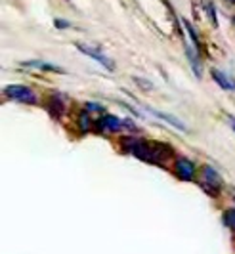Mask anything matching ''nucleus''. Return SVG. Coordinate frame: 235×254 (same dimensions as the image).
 Wrapping results in <instances>:
<instances>
[{
    "label": "nucleus",
    "instance_id": "f257e3e1",
    "mask_svg": "<svg viewBox=\"0 0 235 254\" xmlns=\"http://www.w3.org/2000/svg\"><path fill=\"white\" fill-rule=\"evenodd\" d=\"M120 151L132 155L134 159H140L147 165H159L165 166L174 161L176 153L169 143H161V141H149L142 138L140 134H124L117 141Z\"/></svg>",
    "mask_w": 235,
    "mask_h": 254
},
{
    "label": "nucleus",
    "instance_id": "f03ea898",
    "mask_svg": "<svg viewBox=\"0 0 235 254\" xmlns=\"http://www.w3.org/2000/svg\"><path fill=\"white\" fill-rule=\"evenodd\" d=\"M197 184L209 197H220L224 193V180L220 172L210 165H203L197 172Z\"/></svg>",
    "mask_w": 235,
    "mask_h": 254
},
{
    "label": "nucleus",
    "instance_id": "7ed1b4c3",
    "mask_svg": "<svg viewBox=\"0 0 235 254\" xmlns=\"http://www.w3.org/2000/svg\"><path fill=\"white\" fill-rule=\"evenodd\" d=\"M170 168H172V174L178 180H182V182H197L199 168H197L193 159H189L185 155H176Z\"/></svg>",
    "mask_w": 235,
    "mask_h": 254
},
{
    "label": "nucleus",
    "instance_id": "20e7f679",
    "mask_svg": "<svg viewBox=\"0 0 235 254\" xmlns=\"http://www.w3.org/2000/svg\"><path fill=\"white\" fill-rule=\"evenodd\" d=\"M4 96L8 100L19 103H29V105H37L40 102L39 94L27 84H6L4 86Z\"/></svg>",
    "mask_w": 235,
    "mask_h": 254
},
{
    "label": "nucleus",
    "instance_id": "39448f33",
    "mask_svg": "<svg viewBox=\"0 0 235 254\" xmlns=\"http://www.w3.org/2000/svg\"><path fill=\"white\" fill-rule=\"evenodd\" d=\"M122 127H124V119H120L118 115L102 113V117L96 119V127H94V130H96L98 134L109 136V134H120V132H124V128Z\"/></svg>",
    "mask_w": 235,
    "mask_h": 254
},
{
    "label": "nucleus",
    "instance_id": "423d86ee",
    "mask_svg": "<svg viewBox=\"0 0 235 254\" xmlns=\"http://www.w3.org/2000/svg\"><path fill=\"white\" fill-rule=\"evenodd\" d=\"M75 46H77V50L82 52L86 58H90V60H94V62H98V64L104 67L105 71H109V73H113V71H115V62H113L109 56H105L100 48H94V46L84 44V42H77Z\"/></svg>",
    "mask_w": 235,
    "mask_h": 254
},
{
    "label": "nucleus",
    "instance_id": "0eeeda50",
    "mask_svg": "<svg viewBox=\"0 0 235 254\" xmlns=\"http://www.w3.org/2000/svg\"><path fill=\"white\" fill-rule=\"evenodd\" d=\"M44 107H46V111L50 113L52 119H63V115L67 113L65 96L59 94V92H54V94H50V96L44 100Z\"/></svg>",
    "mask_w": 235,
    "mask_h": 254
},
{
    "label": "nucleus",
    "instance_id": "6e6552de",
    "mask_svg": "<svg viewBox=\"0 0 235 254\" xmlns=\"http://www.w3.org/2000/svg\"><path fill=\"white\" fill-rule=\"evenodd\" d=\"M142 109H144L145 113L157 117L159 121L169 123L170 127H174L176 130H180V132H187V125H185L183 121H180L178 117H174V115H170V113H165V111H159V109H153V107H147V105H142Z\"/></svg>",
    "mask_w": 235,
    "mask_h": 254
},
{
    "label": "nucleus",
    "instance_id": "1a4fd4ad",
    "mask_svg": "<svg viewBox=\"0 0 235 254\" xmlns=\"http://www.w3.org/2000/svg\"><path fill=\"white\" fill-rule=\"evenodd\" d=\"M94 127H96V121H94L90 111L80 109L77 117H75V128H77L78 134H88V132L94 130Z\"/></svg>",
    "mask_w": 235,
    "mask_h": 254
},
{
    "label": "nucleus",
    "instance_id": "9d476101",
    "mask_svg": "<svg viewBox=\"0 0 235 254\" xmlns=\"http://www.w3.org/2000/svg\"><path fill=\"white\" fill-rule=\"evenodd\" d=\"M210 76H212V80L222 90H226V92H235V80L226 71H222V69H210Z\"/></svg>",
    "mask_w": 235,
    "mask_h": 254
},
{
    "label": "nucleus",
    "instance_id": "9b49d317",
    "mask_svg": "<svg viewBox=\"0 0 235 254\" xmlns=\"http://www.w3.org/2000/svg\"><path fill=\"white\" fill-rule=\"evenodd\" d=\"M23 67L27 69H37V71H42V73H63L58 65L48 64V62H40V60H31V62H23Z\"/></svg>",
    "mask_w": 235,
    "mask_h": 254
},
{
    "label": "nucleus",
    "instance_id": "f8f14e48",
    "mask_svg": "<svg viewBox=\"0 0 235 254\" xmlns=\"http://www.w3.org/2000/svg\"><path fill=\"white\" fill-rule=\"evenodd\" d=\"M185 54H187V60H189V64H191V69H193V73H195L197 78H201L203 75V69H201V62H199V52L195 48H191V46H185Z\"/></svg>",
    "mask_w": 235,
    "mask_h": 254
},
{
    "label": "nucleus",
    "instance_id": "ddd939ff",
    "mask_svg": "<svg viewBox=\"0 0 235 254\" xmlns=\"http://www.w3.org/2000/svg\"><path fill=\"white\" fill-rule=\"evenodd\" d=\"M222 222L228 229L235 231V206H230V208H226V210H224Z\"/></svg>",
    "mask_w": 235,
    "mask_h": 254
},
{
    "label": "nucleus",
    "instance_id": "4468645a",
    "mask_svg": "<svg viewBox=\"0 0 235 254\" xmlns=\"http://www.w3.org/2000/svg\"><path fill=\"white\" fill-rule=\"evenodd\" d=\"M183 27H185V31L189 33V37H191V42H193L195 50L199 52V50H201V42H199V37H197V33H195V29H193V25H191L187 19H183Z\"/></svg>",
    "mask_w": 235,
    "mask_h": 254
},
{
    "label": "nucleus",
    "instance_id": "2eb2a0df",
    "mask_svg": "<svg viewBox=\"0 0 235 254\" xmlns=\"http://www.w3.org/2000/svg\"><path fill=\"white\" fill-rule=\"evenodd\" d=\"M82 109L90 111L92 115H94V113H104V111H105L104 105H102V103H96V102H86V103H82Z\"/></svg>",
    "mask_w": 235,
    "mask_h": 254
},
{
    "label": "nucleus",
    "instance_id": "dca6fc26",
    "mask_svg": "<svg viewBox=\"0 0 235 254\" xmlns=\"http://www.w3.org/2000/svg\"><path fill=\"white\" fill-rule=\"evenodd\" d=\"M124 134H140V132H142V130H140V128L136 127V123H134V121H132L130 117H126V119H124Z\"/></svg>",
    "mask_w": 235,
    "mask_h": 254
},
{
    "label": "nucleus",
    "instance_id": "f3484780",
    "mask_svg": "<svg viewBox=\"0 0 235 254\" xmlns=\"http://www.w3.org/2000/svg\"><path fill=\"white\" fill-rule=\"evenodd\" d=\"M132 80H134L136 84H140V88L145 90V92H151V90H153V82H149L147 78H142V76H134Z\"/></svg>",
    "mask_w": 235,
    "mask_h": 254
},
{
    "label": "nucleus",
    "instance_id": "a211bd4d",
    "mask_svg": "<svg viewBox=\"0 0 235 254\" xmlns=\"http://www.w3.org/2000/svg\"><path fill=\"white\" fill-rule=\"evenodd\" d=\"M205 8H207L209 17L212 19V25L218 27V19H216V8H214V4H212V2H205Z\"/></svg>",
    "mask_w": 235,
    "mask_h": 254
},
{
    "label": "nucleus",
    "instance_id": "6ab92c4d",
    "mask_svg": "<svg viewBox=\"0 0 235 254\" xmlns=\"http://www.w3.org/2000/svg\"><path fill=\"white\" fill-rule=\"evenodd\" d=\"M54 25H56V29H69L71 23L65 21V19H54Z\"/></svg>",
    "mask_w": 235,
    "mask_h": 254
},
{
    "label": "nucleus",
    "instance_id": "aec40b11",
    "mask_svg": "<svg viewBox=\"0 0 235 254\" xmlns=\"http://www.w3.org/2000/svg\"><path fill=\"white\" fill-rule=\"evenodd\" d=\"M226 119H228V123H230L232 130L235 132V117H234V115H226Z\"/></svg>",
    "mask_w": 235,
    "mask_h": 254
},
{
    "label": "nucleus",
    "instance_id": "412c9836",
    "mask_svg": "<svg viewBox=\"0 0 235 254\" xmlns=\"http://www.w3.org/2000/svg\"><path fill=\"white\" fill-rule=\"evenodd\" d=\"M228 2H230V4H235V0H228Z\"/></svg>",
    "mask_w": 235,
    "mask_h": 254
},
{
    "label": "nucleus",
    "instance_id": "4be33fe9",
    "mask_svg": "<svg viewBox=\"0 0 235 254\" xmlns=\"http://www.w3.org/2000/svg\"><path fill=\"white\" fill-rule=\"evenodd\" d=\"M232 197H234V199H235V191H234V193H232Z\"/></svg>",
    "mask_w": 235,
    "mask_h": 254
}]
</instances>
